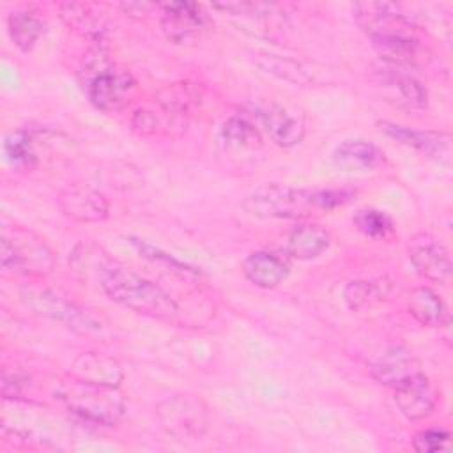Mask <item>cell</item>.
<instances>
[{"label":"cell","mask_w":453,"mask_h":453,"mask_svg":"<svg viewBox=\"0 0 453 453\" xmlns=\"http://www.w3.org/2000/svg\"><path fill=\"white\" fill-rule=\"evenodd\" d=\"M409 313L423 326L444 327L449 322V313L444 301L428 287H416L407 299Z\"/></svg>","instance_id":"7402d4cb"},{"label":"cell","mask_w":453,"mask_h":453,"mask_svg":"<svg viewBox=\"0 0 453 453\" xmlns=\"http://www.w3.org/2000/svg\"><path fill=\"white\" fill-rule=\"evenodd\" d=\"M393 285L389 280L386 278H379V280H356L350 281L345 290H343V297L345 303L352 308V310H359V308H366L373 303L382 301L384 297L389 296Z\"/></svg>","instance_id":"484cf974"},{"label":"cell","mask_w":453,"mask_h":453,"mask_svg":"<svg viewBox=\"0 0 453 453\" xmlns=\"http://www.w3.org/2000/svg\"><path fill=\"white\" fill-rule=\"evenodd\" d=\"M379 129L386 136H389L407 147H412L428 157H441V156L448 154V150H449V134H446V133L419 131V129H412V127L400 126V124L388 122V120L379 122Z\"/></svg>","instance_id":"e0dca14e"},{"label":"cell","mask_w":453,"mask_h":453,"mask_svg":"<svg viewBox=\"0 0 453 453\" xmlns=\"http://www.w3.org/2000/svg\"><path fill=\"white\" fill-rule=\"evenodd\" d=\"M253 57L258 67H262L265 73L280 80H285L296 85H308L313 81V76L308 73V69L292 58L269 55V53H255Z\"/></svg>","instance_id":"4316f807"},{"label":"cell","mask_w":453,"mask_h":453,"mask_svg":"<svg viewBox=\"0 0 453 453\" xmlns=\"http://www.w3.org/2000/svg\"><path fill=\"white\" fill-rule=\"evenodd\" d=\"M209 27V18L202 5L193 2L161 4V30L175 44L198 39Z\"/></svg>","instance_id":"ba28073f"},{"label":"cell","mask_w":453,"mask_h":453,"mask_svg":"<svg viewBox=\"0 0 453 453\" xmlns=\"http://www.w3.org/2000/svg\"><path fill=\"white\" fill-rule=\"evenodd\" d=\"M334 165L343 172L366 173L379 168L384 161V152L372 142L354 138L342 142L333 152Z\"/></svg>","instance_id":"ac0fdd59"},{"label":"cell","mask_w":453,"mask_h":453,"mask_svg":"<svg viewBox=\"0 0 453 453\" xmlns=\"http://www.w3.org/2000/svg\"><path fill=\"white\" fill-rule=\"evenodd\" d=\"M60 209L64 214L80 223H97L108 218L110 205L106 196L90 186H69L62 191Z\"/></svg>","instance_id":"7c38bea8"},{"label":"cell","mask_w":453,"mask_h":453,"mask_svg":"<svg viewBox=\"0 0 453 453\" xmlns=\"http://www.w3.org/2000/svg\"><path fill=\"white\" fill-rule=\"evenodd\" d=\"M163 122H166L165 117L157 115L154 110H149V108H140L131 117L133 131H136L138 134H143V136L159 133V129L163 127Z\"/></svg>","instance_id":"1f68e13d"},{"label":"cell","mask_w":453,"mask_h":453,"mask_svg":"<svg viewBox=\"0 0 453 453\" xmlns=\"http://www.w3.org/2000/svg\"><path fill=\"white\" fill-rule=\"evenodd\" d=\"M55 396L71 414L103 426L120 423L127 409L119 386L94 384L69 373L57 384Z\"/></svg>","instance_id":"7a4b0ae2"},{"label":"cell","mask_w":453,"mask_h":453,"mask_svg":"<svg viewBox=\"0 0 453 453\" xmlns=\"http://www.w3.org/2000/svg\"><path fill=\"white\" fill-rule=\"evenodd\" d=\"M407 255L419 276L428 281L446 283L451 276V260L446 246L430 234H418L409 239Z\"/></svg>","instance_id":"30bf717a"},{"label":"cell","mask_w":453,"mask_h":453,"mask_svg":"<svg viewBox=\"0 0 453 453\" xmlns=\"http://www.w3.org/2000/svg\"><path fill=\"white\" fill-rule=\"evenodd\" d=\"M21 297L35 313L58 320L78 334H108L110 324L103 315H97L94 310L83 308L50 288L25 287L21 290Z\"/></svg>","instance_id":"277c9868"},{"label":"cell","mask_w":453,"mask_h":453,"mask_svg":"<svg viewBox=\"0 0 453 453\" xmlns=\"http://www.w3.org/2000/svg\"><path fill=\"white\" fill-rule=\"evenodd\" d=\"M115 260H111L108 257L106 251H103L101 246L96 244H78L69 258V264L73 267L74 273L81 274L83 278H97V281L101 280V276L104 274V271L113 264Z\"/></svg>","instance_id":"d4e9b609"},{"label":"cell","mask_w":453,"mask_h":453,"mask_svg":"<svg viewBox=\"0 0 453 453\" xmlns=\"http://www.w3.org/2000/svg\"><path fill=\"white\" fill-rule=\"evenodd\" d=\"M393 393L396 407L411 421L430 416L437 405V393L421 370L393 386Z\"/></svg>","instance_id":"8fae6325"},{"label":"cell","mask_w":453,"mask_h":453,"mask_svg":"<svg viewBox=\"0 0 453 453\" xmlns=\"http://www.w3.org/2000/svg\"><path fill=\"white\" fill-rule=\"evenodd\" d=\"M28 384V377L19 368H4L2 373V396L4 398H16L21 395L23 388Z\"/></svg>","instance_id":"d6a6232c"},{"label":"cell","mask_w":453,"mask_h":453,"mask_svg":"<svg viewBox=\"0 0 453 453\" xmlns=\"http://www.w3.org/2000/svg\"><path fill=\"white\" fill-rule=\"evenodd\" d=\"M354 223L359 232L372 239H386L393 234L391 218L377 209H361L354 216Z\"/></svg>","instance_id":"f1b7e54d"},{"label":"cell","mask_w":453,"mask_h":453,"mask_svg":"<svg viewBox=\"0 0 453 453\" xmlns=\"http://www.w3.org/2000/svg\"><path fill=\"white\" fill-rule=\"evenodd\" d=\"M419 372V365L411 352L400 347L388 349L370 366L372 377L384 386H396L400 380Z\"/></svg>","instance_id":"ffe728a7"},{"label":"cell","mask_w":453,"mask_h":453,"mask_svg":"<svg viewBox=\"0 0 453 453\" xmlns=\"http://www.w3.org/2000/svg\"><path fill=\"white\" fill-rule=\"evenodd\" d=\"M4 152L7 161L23 172H30L37 166V152L34 145V138L28 131L18 129L5 136L4 140Z\"/></svg>","instance_id":"83f0119b"},{"label":"cell","mask_w":453,"mask_h":453,"mask_svg":"<svg viewBox=\"0 0 453 453\" xmlns=\"http://www.w3.org/2000/svg\"><path fill=\"white\" fill-rule=\"evenodd\" d=\"M242 207L264 219H303L319 211L317 189L267 182L255 188L244 198Z\"/></svg>","instance_id":"3957f363"},{"label":"cell","mask_w":453,"mask_h":453,"mask_svg":"<svg viewBox=\"0 0 453 453\" xmlns=\"http://www.w3.org/2000/svg\"><path fill=\"white\" fill-rule=\"evenodd\" d=\"M131 244L138 250V253H140L142 257H145V258H149V260H152V262H156V264H163L168 271H173V273H177V274H180V276H196V274H198V273H196L193 267H189L188 264H184V262H180V260H177V258H173V257L163 253L161 250H157V248H154V246H150V244H147V242H143V241H140V239H131Z\"/></svg>","instance_id":"f546056e"},{"label":"cell","mask_w":453,"mask_h":453,"mask_svg":"<svg viewBox=\"0 0 453 453\" xmlns=\"http://www.w3.org/2000/svg\"><path fill=\"white\" fill-rule=\"evenodd\" d=\"M90 103L101 111L122 110L134 94L136 81L129 71H120L115 65L96 74L85 83Z\"/></svg>","instance_id":"52a82bcc"},{"label":"cell","mask_w":453,"mask_h":453,"mask_svg":"<svg viewBox=\"0 0 453 453\" xmlns=\"http://www.w3.org/2000/svg\"><path fill=\"white\" fill-rule=\"evenodd\" d=\"M218 140L225 150L242 152L255 150L262 145V136L251 117L246 113L228 117L218 133Z\"/></svg>","instance_id":"44dd1931"},{"label":"cell","mask_w":453,"mask_h":453,"mask_svg":"<svg viewBox=\"0 0 453 453\" xmlns=\"http://www.w3.org/2000/svg\"><path fill=\"white\" fill-rule=\"evenodd\" d=\"M246 115L253 120H258V124L267 131L271 140L283 149L296 147L304 138L306 127L303 119L281 104H257L250 108V113Z\"/></svg>","instance_id":"9c48e42d"},{"label":"cell","mask_w":453,"mask_h":453,"mask_svg":"<svg viewBox=\"0 0 453 453\" xmlns=\"http://www.w3.org/2000/svg\"><path fill=\"white\" fill-rule=\"evenodd\" d=\"M244 276L260 288L278 287L290 273V260L276 251H253L242 262Z\"/></svg>","instance_id":"9a60e30c"},{"label":"cell","mask_w":453,"mask_h":453,"mask_svg":"<svg viewBox=\"0 0 453 453\" xmlns=\"http://www.w3.org/2000/svg\"><path fill=\"white\" fill-rule=\"evenodd\" d=\"M99 285L111 301L140 315L172 322L180 313L177 301L165 288L117 262L104 271Z\"/></svg>","instance_id":"6da1fadb"},{"label":"cell","mask_w":453,"mask_h":453,"mask_svg":"<svg viewBox=\"0 0 453 453\" xmlns=\"http://www.w3.org/2000/svg\"><path fill=\"white\" fill-rule=\"evenodd\" d=\"M451 435L444 428H426L414 435L412 448L419 453H434L449 448Z\"/></svg>","instance_id":"4dcf8cb0"},{"label":"cell","mask_w":453,"mask_h":453,"mask_svg":"<svg viewBox=\"0 0 453 453\" xmlns=\"http://www.w3.org/2000/svg\"><path fill=\"white\" fill-rule=\"evenodd\" d=\"M377 81L389 92L391 97H396L398 104L407 108H425L428 103L426 87L403 67L386 64L384 67L377 69Z\"/></svg>","instance_id":"4fadbf2b"},{"label":"cell","mask_w":453,"mask_h":453,"mask_svg":"<svg viewBox=\"0 0 453 453\" xmlns=\"http://www.w3.org/2000/svg\"><path fill=\"white\" fill-rule=\"evenodd\" d=\"M329 248V232L315 223L297 225L285 241V255L296 260H311Z\"/></svg>","instance_id":"d6986e66"},{"label":"cell","mask_w":453,"mask_h":453,"mask_svg":"<svg viewBox=\"0 0 453 453\" xmlns=\"http://www.w3.org/2000/svg\"><path fill=\"white\" fill-rule=\"evenodd\" d=\"M161 426L180 441L200 439L211 423L207 403L196 395H173L156 405Z\"/></svg>","instance_id":"8992f818"},{"label":"cell","mask_w":453,"mask_h":453,"mask_svg":"<svg viewBox=\"0 0 453 453\" xmlns=\"http://www.w3.org/2000/svg\"><path fill=\"white\" fill-rule=\"evenodd\" d=\"M60 18L65 21V25L83 35H94L99 37L104 32V19L101 14L94 11L90 4H80V2H67L60 4Z\"/></svg>","instance_id":"cb8c5ba5"},{"label":"cell","mask_w":453,"mask_h":453,"mask_svg":"<svg viewBox=\"0 0 453 453\" xmlns=\"http://www.w3.org/2000/svg\"><path fill=\"white\" fill-rule=\"evenodd\" d=\"M69 375L94 384L120 386L124 379V370L115 357L103 352L88 350L78 354L73 359Z\"/></svg>","instance_id":"2e32d148"},{"label":"cell","mask_w":453,"mask_h":453,"mask_svg":"<svg viewBox=\"0 0 453 453\" xmlns=\"http://www.w3.org/2000/svg\"><path fill=\"white\" fill-rule=\"evenodd\" d=\"M7 30L12 42L21 51H30L44 34L46 23L41 16H37V12L14 11L7 16Z\"/></svg>","instance_id":"603a6c76"},{"label":"cell","mask_w":453,"mask_h":453,"mask_svg":"<svg viewBox=\"0 0 453 453\" xmlns=\"http://www.w3.org/2000/svg\"><path fill=\"white\" fill-rule=\"evenodd\" d=\"M372 44L379 57L395 67H412L426 60V48L414 34H391L373 37Z\"/></svg>","instance_id":"5bb4252c"},{"label":"cell","mask_w":453,"mask_h":453,"mask_svg":"<svg viewBox=\"0 0 453 453\" xmlns=\"http://www.w3.org/2000/svg\"><path fill=\"white\" fill-rule=\"evenodd\" d=\"M0 244V258L5 271L42 276L55 267V255L50 246L28 230L14 228L12 234H9V230L4 228Z\"/></svg>","instance_id":"5b68a950"}]
</instances>
